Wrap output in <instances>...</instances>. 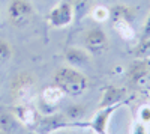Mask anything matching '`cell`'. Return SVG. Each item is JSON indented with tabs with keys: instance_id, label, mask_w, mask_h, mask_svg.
<instances>
[{
	"instance_id": "1",
	"label": "cell",
	"mask_w": 150,
	"mask_h": 134,
	"mask_svg": "<svg viewBox=\"0 0 150 134\" xmlns=\"http://www.w3.org/2000/svg\"><path fill=\"white\" fill-rule=\"evenodd\" d=\"M53 83L68 96H81L89 89V78L74 66H60L53 76Z\"/></svg>"
},
{
	"instance_id": "2",
	"label": "cell",
	"mask_w": 150,
	"mask_h": 134,
	"mask_svg": "<svg viewBox=\"0 0 150 134\" xmlns=\"http://www.w3.org/2000/svg\"><path fill=\"white\" fill-rule=\"evenodd\" d=\"M11 92L17 104H32L38 95L36 77L29 71H21L12 78Z\"/></svg>"
},
{
	"instance_id": "3",
	"label": "cell",
	"mask_w": 150,
	"mask_h": 134,
	"mask_svg": "<svg viewBox=\"0 0 150 134\" xmlns=\"http://www.w3.org/2000/svg\"><path fill=\"white\" fill-rule=\"evenodd\" d=\"M33 6L29 0H11L6 15L14 27H26L33 18Z\"/></svg>"
},
{
	"instance_id": "4",
	"label": "cell",
	"mask_w": 150,
	"mask_h": 134,
	"mask_svg": "<svg viewBox=\"0 0 150 134\" xmlns=\"http://www.w3.org/2000/svg\"><path fill=\"white\" fill-rule=\"evenodd\" d=\"M47 21L51 27L54 29H65L75 21V15H74V9L71 2L65 0V2L57 3L47 17Z\"/></svg>"
},
{
	"instance_id": "5",
	"label": "cell",
	"mask_w": 150,
	"mask_h": 134,
	"mask_svg": "<svg viewBox=\"0 0 150 134\" xmlns=\"http://www.w3.org/2000/svg\"><path fill=\"white\" fill-rule=\"evenodd\" d=\"M83 41H84V48L93 56H99L105 53L110 45L108 36L102 27H92L89 30H86Z\"/></svg>"
},
{
	"instance_id": "6",
	"label": "cell",
	"mask_w": 150,
	"mask_h": 134,
	"mask_svg": "<svg viewBox=\"0 0 150 134\" xmlns=\"http://www.w3.org/2000/svg\"><path fill=\"white\" fill-rule=\"evenodd\" d=\"M120 105V104H119ZM119 105H111V107H105V108H99V112L92 118V120L89 122H77L74 125H80V127H86V128H90V131L96 133V134H107V128H108V122L112 116ZM72 125V127H74Z\"/></svg>"
},
{
	"instance_id": "7",
	"label": "cell",
	"mask_w": 150,
	"mask_h": 134,
	"mask_svg": "<svg viewBox=\"0 0 150 134\" xmlns=\"http://www.w3.org/2000/svg\"><path fill=\"white\" fill-rule=\"evenodd\" d=\"M12 113L15 115L18 122L24 124L29 128L38 127V124H39V115L32 104H17Z\"/></svg>"
},
{
	"instance_id": "8",
	"label": "cell",
	"mask_w": 150,
	"mask_h": 134,
	"mask_svg": "<svg viewBox=\"0 0 150 134\" xmlns=\"http://www.w3.org/2000/svg\"><path fill=\"white\" fill-rule=\"evenodd\" d=\"M137 12H138V9L131 6V5L117 3V5H112L110 8V20H111V23L125 21V23L132 24L137 18Z\"/></svg>"
},
{
	"instance_id": "9",
	"label": "cell",
	"mask_w": 150,
	"mask_h": 134,
	"mask_svg": "<svg viewBox=\"0 0 150 134\" xmlns=\"http://www.w3.org/2000/svg\"><path fill=\"white\" fill-rule=\"evenodd\" d=\"M63 92H62L60 88H57L56 84L53 86H48L41 92V108L45 112V108H50V112H54V108L59 105V103L63 98Z\"/></svg>"
},
{
	"instance_id": "10",
	"label": "cell",
	"mask_w": 150,
	"mask_h": 134,
	"mask_svg": "<svg viewBox=\"0 0 150 134\" xmlns=\"http://www.w3.org/2000/svg\"><path fill=\"white\" fill-rule=\"evenodd\" d=\"M125 96H126V89L125 88H117V86H107L102 92V98L99 101L98 107L99 108H105V107H111V105H119Z\"/></svg>"
},
{
	"instance_id": "11",
	"label": "cell",
	"mask_w": 150,
	"mask_h": 134,
	"mask_svg": "<svg viewBox=\"0 0 150 134\" xmlns=\"http://www.w3.org/2000/svg\"><path fill=\"white\" fill-rule=\"evenodd\" d=\"M65 60L68 62L69 66L78 68V66H84L87 63H90L92 60V54L86 50V48H80V47H68L65 50Z\"/></svg>"
},
{
	"instance_id": "12",
	"label": "cell",
	"mask_w": 150,
	"mask_h": 134,
	"mask_svg": "<svg viewBox=\"0 0 150 134\" xmlns=\"http://www.w3.org/2000/svg\"><path fill=\"white\" fill-rule=\"evenodd\" d=\"M87 113V107L83 105V104H71L65 108V112H63V116L65 118V127L66 125H74V124H77L80 122V120L84 118V115Z\"/></svg>"
},
{
	"instance_id": "13",
	"label": "cell",
	"mask_w": 150,
	"mask_h": 134,
	"mask_svg": "<svg viewBox=\"0 0 150 134\" xmlns=\"http://www.w3.org/2000/svg\"><path fill=\"white\" fill-rule=\"evenodd\" d=\"M71 5L74 9L75 21H81L90 14L93 8V0H71Z\"/></svg>"
},
{
	"instance_id": "14",
	"label": "cell",
	"mask_w": 150,
	"mask_h": 134,
	"mask_svg": "<svg viewBox=\"0 0 150 134\" xmlns=\"http://www.w3.org/2000/svg\"><path fill=\"white\" fill-rule=\"evenodd\" d=\"M17 124H18V120H17L14 113H11V112H0V131H2V133H5V134L12 133L17 128Z\"/></svg>"
},
{
	"instance_id": "15",
	"label": "cell",
	"mask_w": 150,
	"mask_h": 134,
	"mask_svg": "<svg viewBox=\"0 0 150 134\" xmlns=\"http://www.w3.org/2000/svg\"><path fill=\"white\" fill-rule=\"evenodd\" d=\"M112 27H114V30L122 36L123 39H126V41L134 39V36H135V30H134V27H132V24H131V23L117 21V23H112Z\"/></svg>"
},
{
	"instance_id": "16",
	"label": "cell",
	"mask_w": 150,
	"mask_h": 134,
	"mask_svg": "<svg viewBox=\"0 0 150 134\" xmlns=\"http://www.w3.org/2000/svg\"><path fill=\"white\" fill-rule=\"evenodd\" d=\"M92 20L95 23H105L110 20V8L104 6V5H98V6H93L90 14Z\"/></svg>"
},
{
	"instance_id": "17",
	"label": "cell",
	"mask_w": 150,
	"mask_h": 134,
	"mask_svg": "<svg viewBox=\"0 0 150 134\" xmlns=\"http://www.w3.org/2000/svg\"><path fill=\"white\" fill-rule=\"evenodd\" d=\"M14 56V47L11 45L9 41L6 39H0V63H5L11 57Z\"/></svg>"
},
{
	"instance_id": "18",
	"label": "cell",
	"mask_w": 150,
	"mask_h": 134,
	"mask_svg": "<svg viewBox=\"0 0 150 134\" xmlns=\"http://www.w3.org/2000/svg\"><path fill=\"white\" fill-rule=\"evenodd\" d=\"M134 56L137 59H150V38L149 39H143L138 45H137Z\"/></svg>"
},
{
	"instance_id": "19",
	"label": "cell",
	"mask_w": 150,
	"mask_h": 134,
	"mask_svg": "<svg viewBox=\"0 0 150 134\" xmlns=\"http://www.w3.org/2000/svg\"><path fill=\"white\" fill-rule=\"evenodd\" d=\"M140 122L143 124H150V105H143L138 112Z\"/></svg>"
},
{
	"instance_id": "20",
	"label": "cell",
	"mask_w": 150,
	"mask_h": 134,
	"mask_svg": "<svg viewBox=\"0 0 150 134\" xmlns=\"http://www.w3.org/2000/svg\"><path fill=\"white\" fill-rule=\"evenodd\" d=\"M150 38V11L147 14V18L143 24V30H141V41L143 39H149Z\"/></svg>"
},
{
	"instance_id": "21",
	"label": "cell",
	"mask_w": 150,
	"mask_h": 134,
	"mask_svg": "<svg viewBox=\"0 0 150 134\" xmlns=\"http://www.w3.org/2000/svg\"><path fill=\"white\" fill-rule=\"evenodd\" d=\"M131 134H149L147 133V127H146V124H143V122H137L134 127H132V133Z\"/></svg>"
},
{
	"instance_id": "22",
	"label": "cell",
	"mask_w": 150,
	"mask_h": 134,
	"mask_svg": "<svg viewBox=\"0 0 150 134\" xmlns=\"http://www.w3.org/2000/svg\"><path fill=\"white\" fill-rule=\"evenodd\" d=\"M59 134H77V133H72V131H62Z\"/></svg>"
},
{
	"instance_id": "23",
	"label": "cell",
	"mask_w": 150,
	"mask_h": 134,
	"mask_svg": "<svg viewBox=\"0 0 150 134\" xmlns=\"http://www.w3.org/2000/svg\"><path fill=\"white\" fill-rule=\"evenodd\" d=\"M0 23H2V12H0Z\"/></svg>"
},
{
	"instance_id": "24",
	"label": "cell",
	"mask_w": 150,
	"mask_h": 134,
	"mask_svg": "<svg viewBox=\"0 0 150 134\" xmlns=\"http://www.w3.org/2000/svg\"><path fill=\"white\" fill-rule=\"evenodd\" d=\"M107 134H108V133H107Z\"/></svg>"
}]
</instances>
